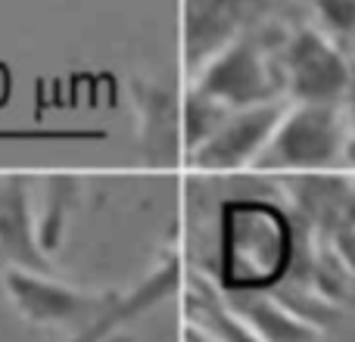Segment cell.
Instances as JSON below:
<instances>
[{
    "instance_id": "7",
    "label": "cell",
    "mask_w": 355,
    "mask_h": 342,
    "mask_svg": "<svg viewBox=\"0 0 355 342\" xmlns=\"http://www.w3.org/2000/svg\"><path fill=\"white\" fill-rule=\"evenodd\" d=\"M0 262H6V268L53 274V258L37 243L28 181L19 174L0 181Z\"/></svg>"
},
{
    "instance_id": "5",
    "label": "cell",
    "mask_w": 355,
    "mask_h": 342,
    "mask_svg": "<svg viewBox=\"0 0 355 342\" xmlns=\"http://www.w3.org/2000/svg\"><path fill=\"white\" fill-rule=\"evenodd\" d=\"M287 103H262L250 109H231L221 128L202 147L190 153V162L202 171H237L250 168L265 153Z\"/></svg>"
},
{
    "instance_id": "11",
    "label": "cell",
    "mask_w": 355,
    "mask_h": 342,
    "mask_svg": "<svg viewBox=\"0 0 355 342\" xmlns=\"http://www.w3.org/2000/svg\"><path fill=\"white\" fill-rule=\"evenodd\" d=\"M81 181L72 174H53L41 183V199L35 206V224H37V243L53 258V252L62 246L69 231L75 206H78Z\"/></svg>"
},
{
    "instance_id": "4",
    "label": "cell",
    "mask_w": 355,
    "mask_h": 342,
    "mask_svg": "<svg viewBox=\"0 0 355 342\" xmlns=\"http://www.w3.org/2000/svg\"><path fill=\"white\" fill-rule=\"evenodd\" d=\"M3 289L12 308L31 327H56V330L69 333L81 330L110 296L94 293V289L85 287H72V283L60 280L56 274H47V271L22 268L3 271Z\"/></svg>"
},
{
    "instance_id": "14",
    "label": "cell",
    "mask_w": 355,
    "mask_h": 342,
    "mask_svg": "<svg viewBox=\"0 0 355 342\" xmlns=\"http://www.w3.org/2000/svg\"><path fill=\"white\" fill-rule=\"evenodd\" d=\"M103 131H66V128H3L0 143H53V141H103Z\"/></svg>"
},
{
    "instance_id": "10",
    "label": "cell",
    "mask_w": 355,
    "mask_h": 342,
    "mask_svg": "<svg viewBox=\"0 0 355 342\" xmlns=\"http://www.w3.org/2000/svg\"><path fill=\"white\" fill-rule=\"evenodd\" d=\"M231 308L256 330L262 342H315L318 339V327L312 321L300 318L287 302L265 299V296H240V299H227Z\"/></svg>"
},
{
    "instance_id": "9",
    "label": "cell",
    "mask_w": 355,
    "mask_h": 342,
    "mask_svg": "<svg viewBox=\"0 0 355 342\" xmlns=\"http://www.w3.org/2000/svg\"><path fill=\"white\" fill-rule=\"evenodd\" d=\"M135 109L137 128H141L144 159L150 165H168L178 159V137L184 143L181 112L178 100L168 87L156 81H137L135 84Z\"/></svg>"
},
{
    "instance_id": "3",
    "label": "cell",
    "mask_w": 355,
    "mask_h": 342,
    "mask_svg": "<svg viewBox=\"0 0 355 342\" xmlns=\"http://www.w3.org/2000/svg\"><path fill=\"white\" fill-rule=\"evenodd\" d=\"M284 93L293 103L340 106L352 87V69L343 50L324 28H300L284 47L281 60Z\"/></svg>"
},
{
    "instance_id": "1",
    "label": "cell",
    "mask_w": 355,
    "mask_h": 342,
    "mask_svg": "<svg viewBox=\"0 0 355 342\" xmlns=\"http://www.w3.org/2000/svg\"><path fill=\"white\" fill-rule=\"evenodd\" d=\"M346 150V122L340 106L290 103L252 168L312 171L327 168Z\"/></svg>"
},
{
    "instance_id": "6",
    "label": "cell",
    "mask_w": 355,
    "mask_h": 342,
    "mask_svg": "<svg viewBox=\"0 0 355 342\" xmlns=\"http://www.w3.org/2000/svg\"><path fill=\"white\" fill-rule=\"evenodd\" d=\"M181 258L168 255L156 264L150 274H144L128 293H112L106 296V302L100 305V312L87 321L81 330L69 333L66 342H110L119 330H125L128 324H135L137 318L150 314L153 308H159L162 302H168L181 287Z\"/></svg>"
},
{
    "instance_id": "15",
    "label": "cell",
    "mask_w": 355,
    "mask_h": 342,
    "mask_svg": "<svg viewBox=\"0 0 355 342\" xmlns=\"http://www.w3.org/2000/svg\"><path fill=\"white\" fill-rule=\"evenodd\" d=\"M315 12L331 37L355 35V0H315Z\"/></svg>"
},
{
    "instance_id": "8",
    "label": "cell",
    "mask_w": 355,
    "mask_h": 342,
    "mask_svg": "<svg viewBox=\"0 0 355 342\" xmlns=\"http://www.w3.org/2000/svg\"><path fill=\"white\" fill-rule=\"evenodd\" d=\"M262 0H184L187 66L200 69L209 56L243 35V25Z\"/></svg>"
},
{
    "instance_id": "13",
    "label": "cell",
    "mask_w": 355,
    "mask_h": 342,
    "mask_svg": "<svg viewBox=\"0 0 355 342\" xmlns=\"http://www.w3.org/2000/svg\"><path fill=\"white\" fill-rule=\"evenodd\" d=\"M227 112L231 109H225V106L215 103L212 97H206V93H200L196 87H190L187 97H184V103H181L184 150L193 153L196 147H202V143L221 128V122L227 118Z\"/></svg>"
},
{
    "instance_id": "2",
    "label": "cell",
    "mask_w": 355,
    "mask_h": 342,
    "mask_svg": "<svg viewBox=\"0 0 355 342\" xmlns=\"http://www.w3.org/2000/svg\"><path fill=\"white\" fill-rule=\"evenodd\" d=\"M200 93L212 97L225 109H250V106L277 103L284 93L281 69L271 66L265 47L252 37L240 35L200 69H193V84Z\"/></svg>"
},
{
    "instance_id": "12",
    "label": "cell",
    "mask_w": 355,
    "mask_h": 342,
    "mask_svg": "<svg viewBox=\"0 0 355 342\" xmlns=\"http://www.w3.org/2000/svg\"><path fill=\"white\" fill-rule=\"evenodd\" d=\"M190 302L200 305V312H202V318H206L215 342H262L256 336V330L231 308V302L218 299V293H212L209 287L200 289V283H193Z\"/></svg>"
}]
</instances>
